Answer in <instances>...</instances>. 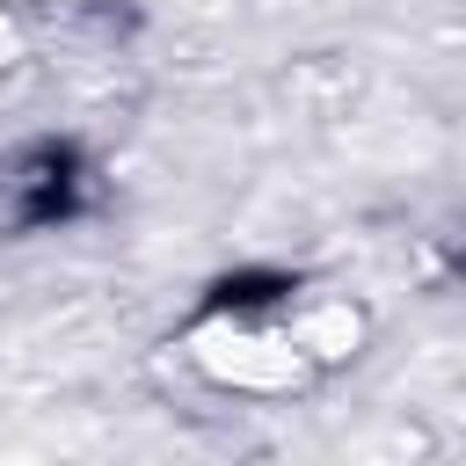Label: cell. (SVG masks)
I'll use <instances>...</instances> for the list:
<instances>
[{
	"mask_svg": "<svg viewBox=\"0 0 466 466\" xmlns=\"http://www.w3.org/2000/svg\"><path fill=\"white\" fill-rule=\"evenodd\" d=\"M371 313L350 291L299 277H226L175 335L167 357L218 400H299L357 364Z\"/></svg>",
	"mask_w": 466,
	"mask_h": 466,
	"instance_id": "obj_1",
	"label": "cell"
},
{
	"mask_svg": "<svg viewBox=\"0 0 466 466\" xmlns=\"http://www.w3.org/2000/svg\"><path fill=\"white\" fill-rule=\"evenodd\" d=\"M87 204V160L66 138H29L0 153V211L15 226H66Z\"/></svg>",
	"mask_w": 466,
	"mask_h": 466,
	"instance_id": "obj_2",
	"label": "cell"
},
{
	"mask_svg": "<svg viewBox=\"0 0 466 466\" xmlns=\"http://www.w3.org/2000/svg\"><path fill=\"white\" fill-rule=\"evenodd\" d=\"M22 58V22H15V7H0V73Z\"/></svg>",
	"mask_w": 466,
	"mask_h": 466,
	"instance_id": "obj_3",
	"label": "cell"
}]
</instances>
